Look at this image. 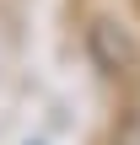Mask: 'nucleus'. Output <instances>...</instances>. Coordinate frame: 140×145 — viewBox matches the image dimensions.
I'll use <instances>...</instances> for the list:
<instances>
[{
  "mask_svg": "<svg viewBox=\"0 0 140 145\" xmlns=\"http://www.w3.org/2000/svg\"><path fill=\"white\" fill-rule=\"evenodd\" d=\"M92 54L108 75H129L135 70V43L119 22H92Z\"/></svg>",
  "mask_w": 140,
  "mask_h": 145,
  "instance_id": "obj_1",
  "label": "nucleus"
}]
</instances>
